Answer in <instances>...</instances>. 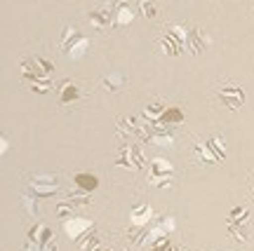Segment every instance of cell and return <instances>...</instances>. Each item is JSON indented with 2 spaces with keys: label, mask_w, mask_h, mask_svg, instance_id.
I'll return each instance as SVG.
<instances>
[{
  "label": "cell",
  "mask_w": 254,
  "mask_h": 251,
  "mask_svg": "<svg viewBox=\"0 0 254 251\" xmlns=\"http://www.w3.org/2000/svg\"><path fill=\"white\" fill-rule=\"evenodd\" d=\"M254 230L252 216H250V209L247 206H236L231 216H228V233L233 235L236 242H247L250 235Z\"/></svg>",
  "instance_id": "1"
},
{
  "label": "cell",
  "mask_w": 254,
  "mask_h": 251,
  "mask_svg": "<svg viewBox=\"0 0 254 251\" xmlns=\"http://www.w3.org/2000/svg\"><path fill=\"white\" fill-rule=\"evenodd\" d=\"M217 99L228 108V110H240L245 106V87L243 85H236V82H224V85H217Z\"/></svg>",
  "instance_id": "2"
},
{
  "label": "cell",
  "mask_w": 254,
  "mask_h": 251,
  "mask_svg": "<svg viewBox=\"0 0 254 251\" xmlns=\"http://www.w3.org/2000/svg\"><path fill=\"white\" fill-rule=\"evenodd\" d=\"M174 179V167L170 160H153L148 164V183L155 186V188H165L170 186Z\"/></svg>",
  "instance_id": "3"
},
{
  "label": "cell",
  "mask_w": 254,
  "mask_h": 251,
  "mask_svg": "<svg viewBox=\"0 0 254 251\" xmlns=\"http://www.w3.org/2000/svg\"><path fill=\"white\" fill-rule=\"evenodd\" d=\"M144 155L139 146H123L120 148V157H118V167H127V169H144Z\"/></svg>",
  "instance_id": "4"
},
{
  "label": "cell",
  "mask_w": 254,
  "mask_h": 251,
  "mask_svg": "<svg viewBox=\"0 0 254 251\" xmlns=\"http://www.w3.org/2000/svg\"><path fill=\"white\" fill-rule=\"evenodd\" d=\"M85 97V92H82L80 85H75L71 80H64L59 85V103L62 106H73V103H78V101Z\"/></svg>",
  "instance_id": "5"
},
{
  "label": "cell",
  "mask_w": 254,
  "mask_h": 251,
  "mask_svg": "<svg viewBox=\"0 0 254 251\" xmlns=\"http://www.w3.org/2000/svg\"><path fill=\"white\" fill-rule=\"evenodd\" d=\"M31 190L40 198H50L52 193L59 190V186H57V179H52V176H33L31 179Z\"/></svg>",
  "instance_id": "6"
},
{
  "label": "cell",
  "mask_w": 254,
  "mask_h": 251,
  "mask_svg": "<svg viewBox=\"0 0 254 251\" xmlns=\"http://www.w3.org/2000/svg\"><path fill=\"white\" fill-rule=\"evenodd\" d=\"M90 24L97 31H106L111 24H116V19H113L109 9H94V12H90Z\"/></svg>",
  "instance_id": "7"
},
{
  "label": "cell",
  "mask_w": 254,
  "mask_h": 251,
  "mask_svg": "<svg viewBox=\"0 0 254 251\" xmlns=\"http://www.w3.org/2000/svg\"><path fill=\"white\" fill-rule=\"evenodd\" d=\"M186 40H189V50H190V54H200V52H205V50H207V38L202 36V33H200L198 28H193V31H190L189 33V38H186Z\"/></svg>",
  "instance_id": "8"
},
{
  "label": "cell",
  "mask_w": 254,
  "mask_h": 251,
  "mask_svg": "<svg viewBox=\"0 0 254 251\" xmlns=\"http://www.w3.org/2000/svg\"><path fill=\"white\" fill-rule=\"evenodd\" d=\"M165 110H167V108H165L163 103H151V106H146L144 108L146 122H148V125H153V127H158L160 125V120H163V115H165Z\"/></svg>",
  "instance_id": "9"
},
{
  "label": "cell",
  "mask_w": 254,
  "mask_h": 251,
  "mask_svg": "<svg viewBox=\"0 0 254 251\" xmlns=\"http://www.w3.org/2000/svg\"><path fill=\"white\" fill-rule=\"evenodd\" d=\"M182 122H184V110L182 108H177V106L167 108V110H165V115H163V120H160V125H165L167 129L182 125Z\"/></svg>",
  "instance_id": "10"
},
{
  "label": "cell",
  "mask_w": 254,
  "mask_h": 251,
  "mask_svg": "<svg viewBox=\"0 0 254 251\" xmlns=\"http://www.w3.org/2000/svg\"><path fill=\"white\" fill-rule=\"evenodd\" d=\"M73 181H75V186L80 190H85V193H92V190H97V186H99V179H97L94 174H75Z\"/></svg>",
  "instance_id": "11"
},
{
  "label": "cell",
  "mask_w": 254,
  "mask_h": 251,
  "mask_svg": "<svg viewBox=\"0 0 254 251\" xmlns=\"http://www.w3.org/2000/svg\"><path fill=\"white\" fill-rule=\"evenodd\" d=\"M195 157L202 162H207V164H221V162L217 160V155L212 152V148L207 146V141H205V144H195Z\"/></svg>",
  "instance_id": "12"
},
{
  "label": "cell",
  "mask_w": 254,
  "mask_h": 251,
  "mask_svg": "<svg viewBox=\"0 0 254 251\" xmlns=\"http://www.w3.org/2000/svg\"><path fill=\"white\" fill-rule=\"evenodd\" d=\"M207 146L212 148V152L217 155L219 162L226 160V141H224L221 136H212V139H207Z\"/></svg>",
  "instance_id": "13"
},
{
  "label": "cell",
  "mask_w": 254,
  "mask_h": 251,
  "mask_svg": "<svg viewBox=\"0 0 254 251\" xmlns=\"http://www.w3.org/2000/svg\"><path fill=\"white\" fill-rule=\"evenodd\" d=\"M129 216H132V221H134V223H146V221H148V216H151V206L148 204H134Z\"/></svg>",
  "instance_id": "14"
},
{
  "label": "cell",
  "mask_w": 254,
  "mask_h": 251,
  "mask_svg": "<svg viewBox=\"0 0 254 251\" xmlns=\"http://www.w3.org/2000/svg\"><path fill=\"white\" fill-rule=\"evenodd\" d=\"M139 7L144 12V17H148V19H155L160 14V7H158L155 0H139Z\"/></svg>",
  "instance_id": "15"
},
{
  "label": "cell",
  "mask_w": 254,
  "mask_h": 251,
  "mask_svg": "<svg viewBox=\"0 0 254 251\" xmlns=\"http://www.w3.org/2000/svg\"><path fill=\"white\" fill-rule=\"evenodd\" d=\"M129 21H132V9L127 5H120L118 12H116V26H125Z\"/></svg>",
  "instance_id": "16"
},
{
  "label": "cell",
  "mask_w": 254,
  "mask_h": 251,
  "mask_svg": "<svg viewBox=\"0 0 254 251\" xmlns=\"http://www.w3.org/2000/svg\"><path fill=\"white\" fill-rule=\"evenodd\" d=\"M123 85H125V78H120V75H109V78L104 80V87H109L111 92H120Z\"/></svg>",
  "instance_id": "17"
}]
</instances>
